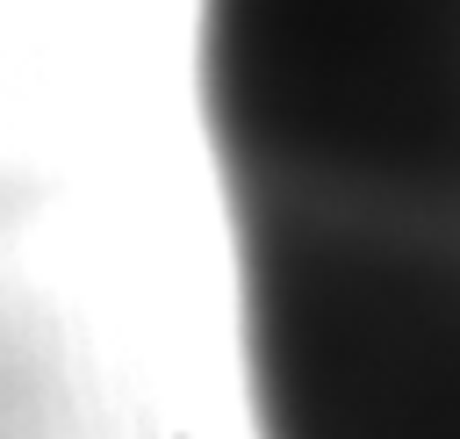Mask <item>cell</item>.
Wrapping results in <instances>:
<instances>
[{
    "label": "cell",
    "instance_id": "1",
    "mask_svg": "<svg viewBox=\"0 0 460 439\" xmlns=\"http://www.w3.org/2000/svg\"><path fill=\"white\" fill-rule=\"evenodd\" d=\"M216 115L244 202L259 324L417 317V259L446 266L410 209H446L417 151L446 94L438 0H216Z\"/></svg>",
    "mask_w": 460,
    "mask_h": 439
}]
</instances>
